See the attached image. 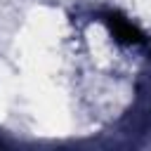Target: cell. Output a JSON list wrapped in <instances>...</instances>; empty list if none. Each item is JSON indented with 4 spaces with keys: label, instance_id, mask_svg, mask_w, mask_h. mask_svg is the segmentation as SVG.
I'll return each instance as SVG.
<instances>
[{
    "label": "cell",
    "instance_id": "1",
    "mask_svg": "<svg viewBox=\"0 0 151 151\" xmlns=\"http://www.w3.org/2000/svg\"><path fill=\"white\" fill-rule=\"evenodd\" d=\"M113 28H116V35H118L120 40H127V42H137V40H142V38H139V33H137L127 21L116 19V21H113Z\"/></svg>",
    "mask_w": 151,
    "mask_h": 151
}]
</instances>
